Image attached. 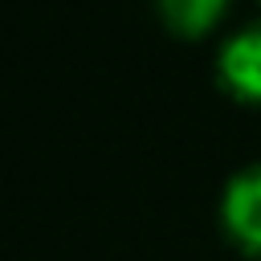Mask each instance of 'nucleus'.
<instances>
[{"mask_svg":"<svg viewBox=\"0 0 261 261\" xmlns=\"http://www.w3.org/2000/svg\"><path fill=\"white\" fill-rule=\"evenodd\" d=\"M220 232L245 257H261V159L237 167L220 188Z\"/></svg>","mask_w":261,"mask_h":261,"instance_id":"f257e3e1","label":"nucleus"},{"mask_svg":"<svg viewBox=\"0 0 261 261\" xmlns=\"http://www.w3.org/2000/svg\"><path fill=\"white\" fill-rule=\"evenodd\" d=\"M216 82L241 106L261 110V20H249L216 49Z\"/></svg>","mask_w":261,"mask_h":261,"instance_id":"f03ea898","label":"nucleus"},{"mask_svg":"<svg viewBox=\"0 0 261 261\" xmlns=\"http://www.w3.org/2000/svg\"><path fill=\"white\" fill-rule=\"evenodd\" d=\"M155 12H159V20H163L175 37L192 41V37L212 33V29L224 20L228 0H155Z\"/></svg>","mask_w":261,"mask_h":261,"instance_id":"7ed1b4c3","label":"nucleus"}]
</instances>
